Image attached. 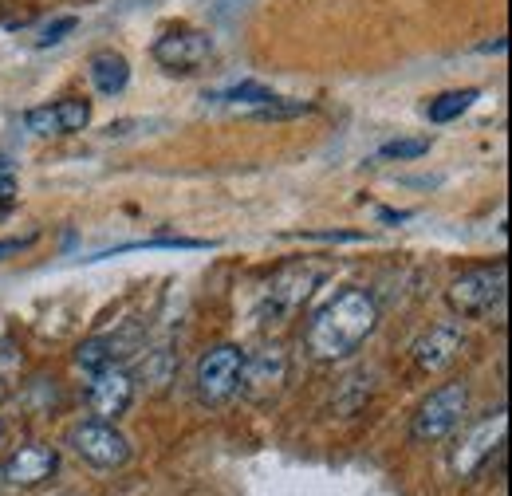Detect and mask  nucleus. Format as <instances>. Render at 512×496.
Returning <instances> with one entry per match:
<instances>
[{"label": "nucleus", "mask_w": 512, "mask_h": 496, "mask_svg": "<svg viewBox=\"0 0 512 496\" xmlns=\"http://www.w3.org/2000/svg\"><path fill=\"white\" fill-rule=\"evenodd\" d=\"M4 394H8V390H4V386H0V402H4Z\"/></svg>", "instance_id": "22"}, {"label": "nucleus", "mask_w": 512, "mask_h": 496, "mask_svg": "<svg viewBox=\"0 0 512 496\" xmlns=\"http://www.w3.org/2000/svg\"><path fill=\"white\" fill-rule=\"evenodd\" d=\"M288 378V355L280 343H268V347H256L245 355L241 363V382L237 390L249 398V402H268Z\"/></svg>", "instance_id": "7"}, {"label": "nucleus", "mask_w": 512, "mask_h": 496, "mask_svg": "<svg viewBox=\"0 0 512 496\" xmlns=\"http://www.w3.org/2000/svg\"><path fill=\"white\" fill-rule=\"evenodd\" d=\"M233 115H256V119H292V115H304L308 107L304 103H288L280 95H272L268 87L260 83H241L225 95H217Z\"/></svg>", "instance_id": "11"}, {"label": "nucleus", "mask_w": 512, "mask_h": 496, "mask_svg": "<svg viewBox=\"0 0 512 496\" xmlns=\"http://www.w3.org/2000/svg\"><path fill=\"white\" fill-rule=\"evenodd\" d=\"M0 485H4V481H0Z\"/></svg>", "instance_id": "25"}, {"label": "nucleus", "mask_w": 512, "mask_h": 496, "mask_svg": "<svg viewBox=\"0 0 512 496\" xmlns=\"http://www.w3.org/2000/svg\"><path fill=\"white\" fill-rule=\"evenodd\" d=\"M379 327V304L363 288H343L323 304L308 327H304V347L320 363H339L355 355Z\"/></svg>", "instance_id": "1"}, {"label": "nucleus", "mask_w": 512, "mask_h": 496, "mask_svg": "<svg viewBox=\"0 0 512 496\" xmlns=\"http://www.w3.org/2000/svg\"><path fill=\"white\" fill-rule=\"evenodd\" d=\"M0 434H4V422H0Z\"/></svg>", "instance_id": "23"}, {"label": "nucleus", "mask_w": 512, "mask_h": 496, "mask_svg": "<svg viewBox=\"0 0 512 496\" xmlns=\"http://www.w3.org/2000/svg\"><path fill=\"white\" fill-rule=\"evenodd\" d=\"M505 288H509V268L505 264H481V268L461 272L449 284L446 300L453 315L481 319V315H489V311H497L505 304Z\"/></svg>", "instance_id": "2"}, {"label": "nucleus", "mask_w": 512, "mask_h": 496, "mask_svg": "<svg viewBox=\"0 0 512 496\" xmlns=\"http://www.w3.org/2000/svg\"><path fill=\"white\" fill-rule=\"evenodd\" d=\"M473 99H477V87H465V91H446V95L430 99L426 115H430V123H453V119H461V115L473 107Z\"/></svg>", "instance_id": "16"}, {"label": "nucleus", "mask_w": 512, "mask_h": 496, "mask_svg": "<svg viewBox=\"0 0 512 496\" xmlns=\"http://www.w3.org/2000/svg\"><path fill=\"white\" fill-rule=\"evenodd\" d=\"M67 445H71L87 465H95V469H123L130 461V441L115 430V422H99V418L79 422V426L67 434Z\"/></svg>", "instance_id": "5"}, {"label": "nucleus", "mask_w": 512, "mask_h": 496, "mask_svg": "<svg viewBox=\"0 0 512 496\" xmlns=\"http://www.w3.org/2000/svg\"><path fill=\"white\" fill-rule=\"evenodd\" d=\"M12 201H16V182H12L8 170H0V213L12 209Z\"/></svg>", "instance_id": "20"}, {"label": "nucleus", "mask_w": 512, "mask_h": 496, "mask_svg": "<svg viewBox=\"0 0 512 496\" xmlns=\"http://www.w3.org/2000/svg\"><path fill=\"white\" fill-rule=\"evenodd\" d=\"M60 469V453L44 441H32V445H20L4 465H0V481L4 485H16V489H36L44 485L52 473Z\"/></svg>", "instance_id": "9"}, {"label": "nucleus", "mask_w": 512, "mask_h": 496, "mask_svg": "<svg viewBox=\"0 0 512 496\" xmlns=\"http://www.w3.org/2000/svg\"><path fill=\"white\" fill-rule=\"evenodd\" d=\"M134 402V378H130L119 363L103 367V371L91 374V386H87V406L99 422H115L123 418Z\"/></svg>", "instance_id": "8"}, {"label": "nucleus", "mask_w": 512, "mask_h": 496, "mask_svg": "<svg viewBox=\"0 0 512 496\" xmlns=\"http://www.w3.org/2000/svg\"><path fill=\"white\" fill-rule=\"evenodd\" d=\"M422 154H430V138H398L379 150V158H398V162H414Z\"/></svg>", "instance_id": "18"}, {"label": "nucleus", "mask_w": 512, "mask_h": 496, "mask_svg": "<svg viewBox=\"0 0 512 496\" xmlns=\"http://www.w3.org/2000/svg\"><path fill=\"white\" fill-rule=\"evenodd\" d=\"M87 75H91V87H95L99 95L115 99V95L127 91L130 63H127V56H119V52H95L91 63H87Z\"/></svg>", "instance_id": "15"}, {"label": "nucleus", "mask_w": 512, "mask_h": 496, "mask_svg": "<svg viewBox=\"0 0 512 496\" xmlns=\"http://www.w3.org/2000/svg\"><path fill=\"white\" fill-rule=\"evenodd\" d=\"M320 268H284L272 284H268V296H264V311L272 308V315H288L296 311L308 296L312 288L320 284Z\"/></svg>", "instance_id": "13"}, {"label": "nucleus", "mask_w": 512, "mask_h": 496, "mask_svg": "<svg viewBox=\"0 0 512 496\" xmlns=\"http://www.w3.org/2000/svg\"><path fill=\"white\" fill-rule=\"evenodd\" d=\"M241 363H245V351L233 347V343H221L213 351L201 355L197 363V398L205 406H221L237 394V382H241Z\"/></svg>", "instance_id": "4"}, {"label": "nucleus", "mask_w": 512, "mask_h": 496, "mask_svg": "<svg viewBox=\"0 0 512 496\" xmlns=\"http://www.w3.org/2000/svg\"><path fill=\"white\" fill-rule=\"evenodd\" d=\"M64 496H79V493H64Z\"/></svg>", "instance_id": "24"}, {"label": "nucleus", "mask_w": 512, "mask_h": 496, "mask_svg": "<svg viewBox=\"0 0 512 496\" xmlns=\"http://www.w3.org/2000/svg\"><path fill=\"white\" fill-rule=\"evenodd\" d=\"M87 123H91V103L87 99H60V103H48V107H32L24 115V126L32 134H40V138L79 134Z\"/></svg>", "instance_id": "12"}, {"label": "nucleus", "mask_w": 512, "mask_h": 496, "mask_svg": "<svg viewBox=\"0 0 512 496\" xmlns=\"http://www.w3.org/2000/svg\"><path fill=\"white\" fill-rule=\"evenodd\" d=\"M505 426H509L505 410H497L493 418L477 422L469 434L453 445V453H449V469H453L457 477H477V473L493 461V453L505 445Z\"/></svg>", "instance_id": "6"}, {"label": "nucleus", "mask_w": 512, "mask_h": 496, "mask_svg": "<svg viewBox=\"0 0 512 496\" xmlns=\"http://www.w3.org/2000/svg\"><path fill=\"white\" fill-rule=\"evenodd\" d=\"M465 410H469V386H465V382H449V386L434 390V394L422 402V410L414 414L410 437H414V441H442V437H449L461 426Z\"/></svg>", "instance_id": "3"}, {"label": "nucleus", "mask_w": 512, "mask_h": 496, "mask_svg": "<svg viewBox=\"0 0 512 496\" xmlns=\"http://www.w3.org/2000/svg\"><path fill=\"white\" fill-rule=\"evenodd\" d=\"M75 24H79L75 16H60L56 24H48V28H44V36H40L36 44H40V48H48V44H60L67 32H75Z\"/></svg>", "instance_id": "19"}, {"label": "nucleus", "mask_w": 512, "mask_h": 496, "mask_svg": "<svg viewBox=\"0 0 512 496\" xmlns=\"http://www.w3.org/2000/svg\"><path fill=\"white\" fill-rule=\"evenodd\" d=\"M75 363L83 367L87 374L103 371V367H111L115 359H111V347H107V339H87V343H79V351H75Z\"/></svg>", "instance_id": "17"}, {"label": "nucleus", "mask_w": 512, "mask_h": 496, "mask_svg": "<svg viewBox=\"0 0 512 496\" xmlns=\"http://www.w3.org/2000/svg\"><path fill=\"white\" fill-rule=\"evenodd\" d=\"M457 351H461V335L453 327H434L430 335H422L414 343V359L422 371H442L457 359Z\"/></svg>", "instance_id": "14"}, {"label": "nucleus", "mask_w": 512, "mask_h": 496, "mask_svg": "<svg viewBox=\"0 0 512 496\" xmlns=\"http://www.w3.org/2000/svg\"><path fill=\"white\" fill-rule=\"evenodd\" d=\"M24 245H32V237H24V241H0V256L4 252H20Z\"/></svg>", "instance_id": "21"}, {"label": "nucleus", "mask_w": 512, "mask_h": 496, "mask_svg": "<svg viewBox=\"0 0 512 496\" xmlns=\"http://www.w3.org/2000/svg\"><path fill=\"white\" fill-rule=\"evenodd\" d=\"M213 56V36L197 32V28H174L154 44V60L166 71H197L201 63Z\"/></svg>", "instance_id": "10"}]
</instances>
